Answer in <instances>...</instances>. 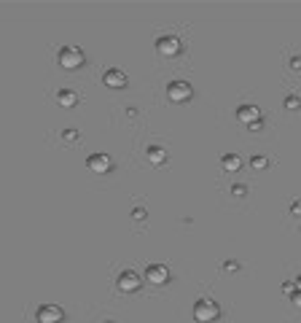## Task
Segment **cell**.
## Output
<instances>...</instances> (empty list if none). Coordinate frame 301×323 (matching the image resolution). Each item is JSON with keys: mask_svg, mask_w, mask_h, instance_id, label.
<instances>
[{"mask_svg": "<svg viewBox=\"0 0 301 323\" xmlns=\"http://www.w3.org/2000/svg\"><path fill=\"white\" fill-rule=\"evenodd\" d=\"M140 286H143V280H140V275L135 269H124L116 278V288L121 294H135V291H140Z\"/></svg>", "mask_w": 301, "mask_h": 323, "instance_id": "cell-5", "label": "cell"}, {"mask_svg": "<svg viewBox=\"0 0 301 323\" xmlns=\"http://www.w3.org/2000/svg\"><path fill=\"white\" fill-rule=\"evenodd\" d=\"M57 103L62 105V108H76V105H78V95L73 89H59L57 92Z\"/></svg>", "mask_w": 301, "mask_h": 323, "instance_id": "cell-11", "label": "cell"}, {"mask_svg": "<svg viewBox=\"0 0 301 323\" xmlns=\"http://www.w3.org/2000/svg\"><path fill=\"white\" fill-rule=\"evenodd\" d=\"M132 218L143 221V218H145V210H143V208H135V210H132Z\"/></svg>", "mask_w": 301, "mask_h": 323, "instance_id": "cell-16", "label": "cell"}, {"mask_svg": "<svg viewBox=\"0 0 301 323\" xmlns=\"http://www.w3.org/2000/svg\"><path fill=\"white\" fill-rule=\"evenodd\" d=\"M194 95V87L189 81H170L167 84V100L170 103H189Z\"/></svg>", "mask_w": 301, "mask_h": 323, "instance_id": "cell-4", "label": "cell"}, {"mask_svg": "<svg viewBox=\"0 0 301 323\" xmlns=\"http://www.w3.org/2000/svg\"><path fill=\"white\" fill-rule=\"evenodd\" d=\"M291 302L301 310V291H293V294H291Z\"/></svg>", "mask_w": 301, "mask_h": 323, "instance_id": "cell-17", "label": "cell"}, {"mask_svg": "<svg viewBox=\"0 0 301 323\" xmlns=\"http://www.w3.org/2000/svg\"><path fill=\"white\" fill-rule=\"evenodd\" d=\"M285 108H288V110H299V108H301V97L288 95V97H285Z\"/></svg>", "mask_w": 301, "mask_h": 323, "instance_id": "cell-14", "label": "cell"}, {"mask_svg": "<svg viewBox=\"0 0 301 323\" xmlns=\"http://www.w3.org/2000/svg\"><path fill=\"white\" fill-rule=\"evenodd\" d=\"M226 173H239V167H242V159H239V154H226L223 159H220Z\"/></svg>", "mask_w": 301, "mask_h": 323, "instance_id": "cell-13", "label": "cell"}, {"mask_svg": "<svg viewBox=\"0 0 301 323\" xmlns=\"http://www.w3.org/2000/svg\"><path fill=\"white\" fill-rule=\"evenodd\" d=\"M218 315H220V307L212 299H199L194 305V318H197V323H212V321H218Z\"/></svg>", "mask_w": 301, "mask_h": 323, "instance_id": "cell-2", "label": "cell"}, {"mask_svg": "<svg viewBox=\"0 0 301 323\" xmlns=\"http://www.w3.org/2000/svg\"><path fill=\"white\" fill-rule=\"evenodd\" d=\"M250 164H253V167H256V170H264L266 164H269V159H266V156H261V154H256V156H253V159H250Z\"/></svg>", "mask_w": 301, "mask_h": 323, "instance_id": "cell-15", "label": "cell"}, {"mask_svg": "<svg viewBox=\"0 0 301 323\" xmlns=\"http://www.w3.org/2000/svg\"><path fill=\"white\" fill-rule=\"evenodd\" d=\"M35 318H38V323H62L65 310L57 307V305H41L35 310Z\"/></svg>", "mask_w": 301, "mask_h": 323, "instance_id": "cell-8", "label": "cell"}, {"mask_svg": "<svg viewBox=\"0 0 301 323\" xmlns=\"http://www.w3.org/2000/svg\"><path fill=\"white\" fill-rule=\"evenodd\" d=\"M105 323H113V321H105Z\"/></svg>", "mask_w": 301, "mask_h": 323, "instance_id": "cell-25", "label": "cell"}, {"mask_svg": "<svg viewBox=\"0 0 301 323\" xmlns=\"http://www.w3.org/2000/svg\"><path fill=\"white\" fill-rule=\"evenodd\" d=\"M291 68H293V70H301V57H293V59H291Z\"/></svg>", "mask_w": 301, "mask_h": 323, "instance_id": "cell-20", "label": "cell"}, {"mask_svg": "<svg viewBox=\"0 0 301 323\" xmlns=\"http://www.w3.org/2000/svg\"><path fill=\"white\" fill-rule=\"evenodd\" d=\"M86 167H89V173H97V175H105L113 170V159L108 154H89L86 156Z\"/></svg>", "mask_w": 301, "mask_h": 323, "instance_id": "cell-7", "label": "cell"}, {"mask_svg": "<svg viewBox=\"0 0 301 323\" xmlns=\"http://www.w3.org/2000/svg\"><path fill=\"white\" fill-rule=\"evenodd\" d=\"M102 84H105V87H110V89H124L126 87V73H124V70H118V68H110V70H105V73H102Z\"/></svg>", "mask_w": 301, "mask_h": 323, "instance_id": "cell-10", "label": "cell"}, {"mask_svg": "<svg viewBox=\"0 0 301 323\" xmlns=\"http://www.w3.org/2000/svg\"><path fill=\"white\" fill-rule=\"evenodd\" d=\"M145 280L153 283V286H164V283H170V269L164 264H148L145 269Z\"/></svg>", "mask_w": 301, "mask_h": 323, "instance_id": "cell-9", "label": "cell"}, {"mask_svg": "<svg viewBox=\"0 0 301 323\" xmlns=\"http://www.w3.org/2000/svg\"><path fill=\"white\" fill-rule=\"evenodd\" d=\"M223 269H226V272H237V269H239V264H237V261H226V264H223Z\"/></svg>", "mask_w": 301, "mask_h": 323, "instance_id": "cell-18", "label": "cell"}, {"mask_svg": "<svg viewBox=\"0 0 301 323\" xmlns=\"http://www.w3.org/2000/svg\"><path fill=\"white\" fill-rule=\"evenodd\" d=\"M57 62L62 65L65 70H76V68H81L84 65V51L78 49V46H62V49L57 51Z\"/></svg>", "mask_w": 301, "mask_h": 323, "instance_id": "cell-1", "label": "cell"}, {"mask_svg": "<svg viewBox=\"0 0 301 323\" xmlns=\"http://www.w3.org/2000/svg\"><path fill=\"white\" fill-rule=\"evenodd\" d=\"M62 137H65V140H76V137H78V132H76V129H70V132H65Z\"/></svg>", "mask_w": 301, "mask_h": 323, "instance_id": "cell-23", "label": "cell"}, {"mask_svg": "<svg viewBox=\"0 0 301 323\" xmlns=\"http://www.w3.org/2000/svg\"><path fill=\"white\" fill-rule=\"evenodd\" d=\"M145 159H148L151 164H164L167 162V151L162 146H148L145 148Z\"/></svg>", "mask_w": 301, "mask_h": 323, "instance_id": "cell-12", "label": "cell"}, {"mask_svg": "<svg viewBox=\"0 0 301 323\" xmlns=\"http://www.w3.org/2000/svg\"><path fill=\"white\" fill-rule=\"evenodd\" d=\"M283 291L285 294H293V291H296V286H293V283H283Z\"/></svg>", "mask_w": 301, "mask_h": 323, "instance_id": "cell-22", "label": "cell"}, {"mask_svg": "<svg viewBox=\"0 0 301 323\" xmlns=\"http://www.w3.org/2000/svg\"><path fill=\"white\" fill-rule=\"evenodd\" d=\"M231 191H234V194H237V197H245V194H247V189H245V186H234Z\"/></svg>", "mask_w": 301, "mask_h": 323, "instance_id": "cell-21", "label": "cell"}, {"mask_svg": "<svg viewBox=\"0 0 301 323\" xmlns=\"http://www.w3.org/2000/svg\"><path fill=\"white\" fill-rule=\"evenodd\" d=\"M291 215H301V202H293L291 205Z\"/></svg>", "mask_w": 301, "mask_h": 323, "instance_id": "cell-19", "label": "cell"}, {"mask_svg": "<svg viewBox=\"0 0 301 323\" xmlns=\"http://www.w3.org/2000/svg\"><path fill=\"white\" fill-rule=\"evenodd\" d=\"M237 118L242 124H247V129H256L261 127V121H264V116H261V108H256V105H242V108L237 110Z\"/></svg>", "mask_w": 301, "mask_h": 323, "instance_id": "cell-6", "label": "cell"}, {"mask_svg": "<svg viewBox=\"0 0 301 323\" xmlns=\"http://www.w3.org/2000/svg\"><path fill=\"white\" fill-rule=\"evenodd\" d=\"M156 51H159L162 57H178L180 51H183V41H180L178 35H172V32L159 35V38H156Z\"/></svg>", "mask_w": 301, "mask_h": 323, "instance_id": "cell-3", "label": "cell"}, {"mask_svg": "<svg viewBox=\"0 0 301 323\" xmlns=\"http://www.w3.org/2000/svg\"><path fill=\"white\" fill-rule=\"evenodd\" d=\"M293 286H296V291H301V275L296 278V283H293Z\"/></svg>", "mask_w": 301, "mask_h": 323, "instance_id": "cell-24", "label": "cell"}]
</instances>
